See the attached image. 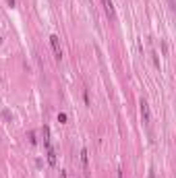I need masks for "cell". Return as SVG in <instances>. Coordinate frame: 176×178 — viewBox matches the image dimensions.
Here are the masks:
<instances>
[{
	"label": "cell",
	"instance_id": "1",
	"mask_svg": "<svg viewBox=\"0 0 176 178\" xmlns=\"http://www.w3.org/2000/svg\"><path fill=\"white\" fill-rule=\"evenodd\" d=\"M50 44H52V48H54V54H56V60H60V58H62V48H60V37H58V35H50Z\"/></svg>",
	"mask_w": 176,
	"mask_h": 178
},
{
	"label": "cell",
	"instance_id": "2",
	"mask_svg": "<svg viewBox=\"0 0 176 178\" xmlns=\"http://www.w3.org/2000/svg\"><path fill=\"white\" fill-rule=\"evenodd\" d=\"M139 110H141V118H143V122L145 124H149V106H147V102H145V100H141V102H139Z\"/></svg>",
	"mask_w": 176,
	"mask_h": 178
},
{
	"label": "cell",
	"instance_id": "3",
	"mask_svg": "<svg viewBox=\"0 0 176 178\" xmlns=\"http://www.w3.org/2000/svg\"><path fill=\"white\" fill-rule=\"evenodd\" d=\"M104 2V8H106V15H108L110 19H114L116 13H114V4H112V0H102Z\"/></svg>",
	"mask_w": 176,
	"mask_h": 178
},
{
	"label": "cell",
	"instance_id": "4",
	"mask_svg": "<svg viewBox=\"0 0 176 178\" xmlns=\"http://www.w3.org/2000/svg\"><path fill=\"white\" fill-rule=\"evenodd\" d=\"M48 164L56 166V151L52 149V147H48Z\"/></svg>",
	"mask_w": 176,
	"mask_h": 178
},
{
	"label": "cell",
	"instance_id": "5",
	"mask_svg": "<svg viewBox=\"0 0 176 178\" xmlns=\"http://www.w3.org/2000/svg\"><path fill=\"white\" fill-rule=\"evenodd\" d=\"M41 133H44V145H46V149H48V147H52V145H50V129H48V126H44V130H41Z\"/></svg>",
	"mask_w": 176,
	"mask_h": 178
},
{
	"label": "cell",
	"instance_id": "6",
	"mask_svg": "<svg viewBox=\"0 0 176 178\" xmlns=\"http://www.w3.org/2000/svg\"><path fill=\"white\" fill-rule=\"evenodd\" d=\"M81 162H83V166L87 168V149H81Z\"/></svg>",
	"mask_w": 176,
	"mask_h": 178
},
{
	"label": "cell",
	"instance_id": "7",
	"mask_svg": "<svg viewBox=\"0 0 176 178\" xmlns=\"http://www.w3.org/2000/svg\"><path fill=\"white\" fill-rule=\"evenodd\" d=\"M67 114H64V112H60V114H58V122H60V124H64V122H67Z\"/></svg>",
	"mask_w": 176,
	"mask_h": 178
},
{
	"label": "cell",
	"instance_id": "8",
	"mask_svg": "<svg viewBox=\"0 0 176 178\" xmlns=\"http://www.w3.org/2000/svg\"><path fill=\"white\" fill-rule=\"evenodd\" d=\"M29 137H31V143H33V145L37 143V139H35V133H29Z\"/></svg>",
	"mask_w": 176,
	"mask_h": 178
},
{
	"label": "cell",
	"instance_id": "9",
	"mask_svg": "<svg viewBox=\"0 0 176 178\" xmlns=\"http://www.w3.org/2000/svg\"><path fill=\"white\" fill-rule=\"evenodd\" d=\"M60 178H67V172L64 170H60Z\"/></svg>",
	"mask_w": 176,
	"mask_h": 178
},
{
	"label": "cell",
	"instance_id": "10",
	"mask_svg": "<svg viewBox=\"0 0 176 178\" xmlns=\"http://www.w3.org/2000/svg\"><path fill=\"white\" fill-rule=\"evenodd\" d=\"M8 2V6H15V0H6Z\"/></svg>",
	"mask_w": 176,
	"mask_h": 178
},
{
	"label": "cell",
	"instance_id": "11",
	"mask_svg": "<svg viewBox=\"0 0 176 178\" xmlns=\"http://www.w3.org/2000/svg\"><path fill=\"white\" fill-rule=\"evenodd\" d=\"M149 178H156V174H153V170H149Z\"/></svg>",
	"mask_w": 176,
	"mask_h": 178
},
{
	"label": "cell",
	"instance_id": "12",
	"mask_svg": "<svg viewBox=\"0 0 176 178\" xmlns=\"http://www.w3.org/2000/svg\"><path fill=\"white\" fill-rule=\"evenodd\" d=\"M0 44H2V37H0Z\"/></svg>",
	"mask_w": 176,
	"mask_h": 178
}]
</instances>
